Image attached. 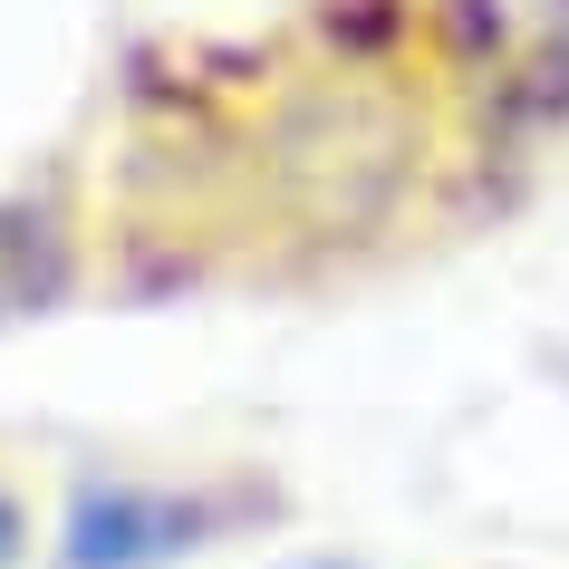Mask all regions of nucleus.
I'll use <instances>...</instances> for the list:
<instances>
[{
  "mask_svg": "<svg viewBox=\"0 0 569 569\" xmlns=\"http://www.w3.org/2000/svg\"><path fill=\"white\" fill-rule=\"evenodd\" d=\"M222 521L212 492H174V482H78L59 531V569H174L193 560Z\"/></svg>",
  "mask_w": 569,
  "mask_h": 569,
  "instance_id": "1",
  "label": "nucleus"
},
{
  "mask_svg": "<svg viewBox=\"0 0 569 569\" xmlns=\"http://www.w3.org/2000/svg\"><path fill=\"white\" fill-rule=\"evenodd\" d=\"M68 280H78L68 232L39 203H0V329H10V319H39V309H59Z\"/></svg>",
  "mask_w": 569,
  "mask_h": 569,
  "instance_id": "2",
  "label": "nucleus"
},
{
  "mask_svg": "<svg viewBox=\"0 0 569 569\" xmlns=\"http://www.w3.org/2000/svg\"><path fill=\"white\" fill-rule=\"evenodd\" d=\"M20 540H30V521H20V502H10V492H0V569L20 560Z\"/></svg>",
  "mask_w": 569,
  "mask_h": 569,
  "instance_id": "3",
  "label": "nucleus"
},
{
  "mask_svg": "<svg viewBox=\"0 0 569 569\" xmlns=\"http://www.w3.org/2000/svg\"><path fill=\"white\" fill-rule=\"evenodd\" d=\"M280 569H358V560H329V550H319V560H280Z\"/></svg>",
  "mask_w": 569,
  "mask_h": 569,
  "instance_id": "4",
  "label": "nucleus"
}]
</instances>
